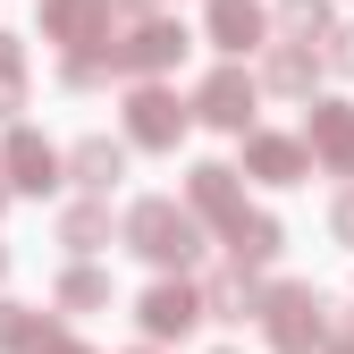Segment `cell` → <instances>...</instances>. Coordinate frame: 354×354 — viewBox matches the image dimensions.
I'll return each mask as SVG.
<instances>
[{"instance_id":"obj_22","label":"cell","mask_w":354,"mask_h":354,"mask_svg":"<svg viewBox=\"0 0 354 354\" xmlns=\"http://www.w3.org/2000/svg\"><path fill=\"white\" fill-rule=\"evenodd\" d=\"M329 59H337V68H346V76H354V26H346V34H337V42H329Z\"/></svg>"},{"instance_id":"obj_19","label":"cell","mask_w":354,"mask_h":354,"mask_svg":"<svg viewBox=\"0 0 354 354\" xmlns=\"http://www.w3.org/2000/svg\"><path fill=\"white\" fill-rule=\"evenodd\" d=\"M59 304H68V313H102V304H110V279L102 270H68L59 279Z\"/></svg>"},{"instance_id":"obj_23","label":"cell","mask_w":354,"mask_h":354,"mask_svg":"<svg viewBox=\"0 0 354 354\" xmlns=\"http://www.w3.org/2000/svg\"><path fill=\"white\" fill-rule=\"evenodd\" d=\"M337 236H346V245H354V186H346V194H337Z\"/></svg>"},{"instance_id":"obj_5","label":"cell","mask_w":354,"mask_h":354,"mask_svg":"<svg viewBox=\"0 0 354 354\" xmlns=\"http://www.w3.org/2000/svg\"><path fill=\"white\" fill-rule=\"evenodd\" d=\"M177 51H186V26H169V17H144V26H136V42H127V51H118L110 68H136V76H144V68H169Z\"/></svg>"},{"instance_id":"obj_17","label":"cell","mask_w":354,"mask_h":354,"mask_svg":"<svg viewBox=\"0 0 354 354\" xmlns=\"http://www.w3.org/2000/svg\"><path fill=\"white\" fill-rule=\"evenodd\" d=\"M228 253H236V270H245V261H270L279 253V219H236V228H228Z\"/></svg>"},{"instance_id":"obj_12","label":"cell","mask_w":354,"mask_h":354,"mask_svg":"<svg viewBox=\"0 0 354 354\" xmlns=\"http://www.w3.org/2000/svg\"><path fill=\"white\" fill-rule=\"evenodd\" d=\"M211 42L219 51H253L261 42V9L253 0H211Z\"/></svg>"},{"instance_id":"obj_20","label":"cell","mask_w":354,"mask_h":354,"mask_svg":"<svg viewBox=\"0 0 354 354\" xmlns=\"http://www.w3.org/2000/svg\"><path fill=\"white\" fill-rule=\"evenodd\" d=\"M279 26H287V42H313L329 26V0H279Z\"/></svg>"},{"instance_id":"obj_9","label":"cell","mask_w":354,"mask_h":354,"mask_svg":"<svg viewBox=\"0 0 354 354\" xmlns=\"http://www.w3.org/2000/svg\"><path fill=\"white\" fill-rule=\"evenodd\" d=\"M68 169H76V186H84V194H110L118 177H127V152H118L110 136H84V144L68 152Z\"/></svg>"},{"instance_id":"obj_18","label":"cell","mask_w":354,"mask_h":354,"mask_svg":"<svg viewBox=\"0 0 354 354\" xmlns=\"http://www.w3.org/2000/svg\"><path fill=\"white\" fill-rule=\"evenodd\" d=\"M102 236H110V211H102V203H76V211L59 219V245H76V253H93Z\"/></svg>"},{"instance_id":"obj_4","label":"cell","mask_w":354,"mask_h":354,"mask_svg":"<svg viewBox=\"0 0 354 354\" xmlns=\"http://www.w3.org/2000/svg\"><path fill=\"white\" fill-rule=\"evenodd\" d=\"M9 186H26V194H51V186H59V152L42 144L34 127L9 136Z\"/></svg>"},{"instance_id":"obj_21","label":"cell","mask_w":354,"mask_h":354,"mask_svg":"<svg viewBox=\"0 0 354 354\" xmlns=\"http://www.w3.org/2000/svg\"><path fill=\"white\" fill-rule=\"evenodd\" d=\"M26 102V59H17V34H0V110Z\"/></svg>"},{"instance_id":"obj_15","label":"cell","mask_w":354,"mask_h":354,"mask_svg":"<svg viewBox=\"0 0 354 354\" xmlns=\"http://www.w3.org/2000/svg\"><path fill=\"white\" fill-rule=\"evenodd\" d=\"M42 337H51V321L26 313V304H0V354H34Z\"/></svg>"},{"instance_id":"obj_3","label":"cell","mask_w":354,"mask_h":354,"mask_svg":"<svg viewBox=\"0 0 354 354\" xmlns=\"http://www.w3.org/2000/svg\"><path fill=\"white\" fill-rule=\"evenodd\" d=\"M127 136H136V144H177V136H186V102H177V93H160V84H136V102H127Z\"/></svg>"},{"instance_id":"obj_1","label":"cell","mask_w":354,"mask_h":354,"mask_svg":"<svg viewBox=\"0 0 354 354\" xmlns=\"http://www.w3.org/2000/svg\"><path fill=\"white\" fill-rule=\"evenodd\" d=\"M127 245H136L144 261H160V270H186V261L203 253L194 211H177L169 194H152V203H136V211H127Z\"/></svg>"},{"instance_id":"obj_14","label":"cell","mask_w":354,"mask_h":354,"mask_svg":"<svg viewBox=\"0 0 354 354\" xmlns=\"http://www.w3.org/2000/svg\"><path fill=\"white\" fill-rule=\"evenodd\" d=\"M203 313L245 321V313H261V295H253V279H245V270H219V279H211V295H203Z\"/></svg>"},{"instance_id":"obj_25","label":"cell","mask_w":354,"mask_h":354,"mask_svg":"<svg viewBox=\"0 0 354 354\" xmlns=\"http://www.w3.org/2000/svg\"><path fill=\"white\" fill-rule=\"evenodd\" d=\"M0 270H9V253H0Z\"/></svg>"},{"instance_id":"obj_11","label":"cell","mask_w":354,"mask_h":354,"mask_svg":"<svg viewBox=\"0 0 354 354\" xmlns=\"http://www.w3.org/2000/svg\"><path fill=\"white\" fill-rule=\"evenodd\" d=\"M186 194H194V211H203V219H228V228L245 219V203H236V169H219V160H203V169H194V186H186Z\"/></svg>"},{"instance_id":"obj_7","label":"cell","mask_w":354,"mask_h":354,"mask_svg":"<svg viewBox=\"0 0 354 354\" xmlns=\"http://www.w3.org/2000/svg\"><path fill=\"white\" fill-rule=\"evenodd\" d=\"M110 0H51V42H76V51H93V34H110Z\"/></svg>"},{"instance_id":"obj_10","label":"cell","mask_w":354,"mask_h":354,"mask_svg":"<svg viewBox=\"0 0 354 354\" xmlns=\"http://www.w3.org/2000/svg\"><path fill=\"white\" fill-rule=\"evenodd\" d=\"M313 152L329 169H354V102H321L313 110Z\"/></svg>"},{"instance_id":"obj_24","label":"cell","mask_w":354,"mask_h":354,"mask_svg":"<svg viewBox=\"0 0 354 354\" xmlns=\"http://www.w3.org/2000/svg\"><path fill=\"white\" fill-rule=\"evenodd\" d=\"M34 354H84V346H76V337H59V329H51V337H42V346H34Z\"/></svg>"},{"instance_id":"obj_2","label":"cell","mask_w":354,"mask_h":354,"mask_svg":"<svg viewBox=\"0 0 354 354\" xmlns=\"http://www.w3.org/2000/svg\"><path fill=\"white\" fill-rule=\"evenodd\" d=\"M261 321H270V346H279V354H304V346H321L329 304H321L313 287H279L270 304H261Z\"/></svg>"},{"instance_id":"obj_6","label":"cell","mask_w":354,"mask_h":354,"mask_svg":"<svg viewBox=\"0 0 354 354\" xmlns=\"http://www.w3.org/2000/svg\"><path fill=\"white\" fill-rule=\"evenodd\" d=\"M194 110H203L211 127H245V118H253V76H245V68H219V76L203 84Z\"/></svg>"},{"instance_id":"obj_16","label":"cell","mask_w":354,"mask_h":354,"mask_svg":"<svg viewBox=\"0 0 354 354\" xmlns=\"http://www.w3.org/2000/svg\"><path fill=\"white\" fill-rule=\"evenodd\" d=\"M261 76H270L279 93H313V51H304V42H279V51H270V68H261Z\"/></svg>"},{"instance_id":"obj_8","label":"cell","mask_w":354,"mask_h":354,"mask_svg":"<svg viewBox=\"0 0 354 354\" xmlns=\"http://www.w3.org/2000/svg\"><path fill=\"white\" fill-rule=\"evenodd\" d=\"M194 321H203V295H194V287H152V295H144V329H152V337H186Z\"/></svg>"},{"instance_id":"obj_13","label":"cell","mask_w":354,"mask_h":354,"mask_svg":"<svg viewBox=\"0 0 354 354\" xmlns=\"http://www.w3.org/2000/svg\"><path fill=\"white\" fill-rule=\"evenodd\" d=\"M245 160H253V177H270V186H295L304 177V144H287V136H253Z\"/></svg>"}]
</instances>
